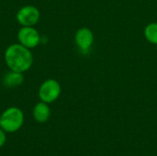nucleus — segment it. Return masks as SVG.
<instances>
[{"label": "nucleus", "mask_w": 157, "mask_h": 156, "mask_svg": "<svg viewBox=\"0 0 157 156\" xmlns=\"http://www.w3.org/2000/svg\"><path fill=\"white\" fill-rule=\"evenodd\" d=\"M5 60L11 71L23 73L28 71L33 63L29 49L21 44L10 45L5 52Z\"/></svg>", "instance_id": "f257e3e1"}, {"label": "nucleus", "mask_w": 157, "mask_h": 156, "mask_svg": "<svg viewBox=\"0 0 157 156\" xmlns=\"http://www.w3.org/2000/svg\"><path fill=\"white\" fill-rule=\"evenodd\" d=\"M23 121V112L17 108H9L0 117V127L6 132H14L21 128Z\"/></svg>", "instance_id": "f03ea898"}, {"label": "nucleus", "mask_w": 157, "mask_h": 156, "mask_svg": "<svg viewBox=\"0 0 157 156\" xmlns=\"http://www.w3.org/2000/svg\"><path fill=\"white\" fill-rule=\"evenodd\" d=\"M61 93V87L57 81L49 79L45 81L40 87L39 96L42 102L51 103L56 100Z\"/></svg>", "instance_id": "7ed1b4c3"}, {"label": "nucleus", "mask_w": 157, "mask_h": 156, "mask_svg": "<svg viewBox=\"0 0 157 156\" xmlns=\"http://www.w3.org/2000/svg\"><path fill=\"white\" fill-rule=\"evenodd\" d=\"M40 18V11L33 6H25L21 7L17 14V22L23 27L34 26Z\"/></svg>", "instance_id": "20e7f679"}, {"label": "nucleus", "mask_w": 157, "mask_h": 156, "mask_svg": "<svg viewBox=\"0 0 157 156\" xmlns=\"http://www.w3.org/2000/svg\"><path fill=\"white\" fill-rule=\"evenodd\" d=\"M17 39L21 45L29 49L36 47L40 41V34L32 27H23L20 29L17 33Z\"/></svg>", "instance_id": "39448f33"}, {"label": "nucleus", "mask_w": 157, "mask_h": 156, "mask_svg": "<svg viewBox=\"0 0 157 156\" xmlns=\"http://www.w3.org/2000/svg\"><path fill=\"white\" fill-rule=\"evenodd\" d=\"M75 41L79 48L81 49L82 52H88L90 45L93 41V34L87 29H81L76 32L75 35Z\"/></svg>", "instance_id": "423d86ee"}, {"label": "nucleus", "mask_w": 157, "mask_h": 156, "mask_svg": "<svg viewBox=\"0 0 157 156\" xmlns=\"http://www.w3.org/2000/svg\"><path fill=\"white\" fill-rule=\"evenodd\" d=\"M50 108L45 102L38 103L33 109V117L40 123L47 121L50 117Z\"/></svg>", "instance_id": "0eeeda50"}, {"label": "nucleus", "mask_w": 157, "mask_h": 156, "mask_svg": "<svg viewBox=\"0 0 157 156\" xmlns=\"http://www.w3.org/2000/svg\"><path fill=\"white\" fill-rule=\"evenodd\" d=\"M24 77L22 75V73L10 71L9 73L6 74L3 79V83L7 87H15L23 83Z\"/></svg>", "instance_id": "6e6552de"}, {"label": "nucleus", "mask_w": 157, "mask_h": 156, "mask_svg": "<svg viewBox=\"0 0 157 156\" xmlns=\"http://www.w3.org/2000/svg\"><path fill=\"white\" fill-rule=\"evenodd\" d=\"M145 36L151 42L157 44V24H151L146 28Z\"/></svg>", "instance_id": "1a4fd4ad"}, {"label": "nucleus", "mask_w": 157, "mask_h": 156, "mask_svg": "<svg viewBox=\"0 0 157 156\" xmlns=\"http://www.w3.org/2000/svg\"><path fill=\"white\" fill-rule=\"evenodd\" d=\"M6 143V134L3 129H0V147H2Z\"/></svg>", "instance_id": "9d476101"}]
</instances>
